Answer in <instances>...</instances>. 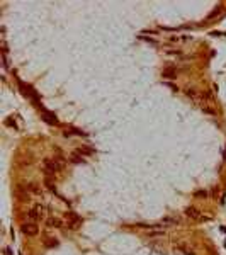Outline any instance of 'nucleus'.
Here are the masks:
<instances>
[{
    "instance_id": "7",
    "label": "nucleus",
    "mask_w": 226,
    "mask_h": 255,
    "mask_svg": "<svg viewBox=\"0 0 226 255\" xmlns=\"http://www.w3.org/2000/svg\"><path fill=\"white\" fill-rule=\"evenodd\" d=\"M170 224H180V218L177 216H168V218H163L161 220L160 226H170Z\"/></svg>"
},
{
    "instance_id": "17",
    "label": "nucleus",
    "mask_w": 226,
    "mask_h": 255,
    "mask_svg": "<svg viewBox=\"0 0 226 255\" xmlns=\"http://www.w3.org/2000/svg\"><path fill=\"white\" fill-rule=\"evenodd\" d=\"M66 226H68V230H73V231H75V230L80 228V223H68Z\"/></svg>"
},
{
    "instance_id": "8",
    "label": "nucleus",
    "mask_w": 226,
    "mask_h": 255,
    "mask_svg": "<svg viewBox=\"0 0 226 255\" xmlns=\"http://www.w3.org/2000/svg\"><path fill=\"white\" fill-rule=\"evenodd\" d=\"M46 224H48V228H63V221L58 218H48Z\"/></svg>"
},
{
    "instance_id": "21",
    "label": "nucleus",
    "mask_w": 226,
    "mask_h": 255,
    "mask_svg": "<svg viewBox=\"0 0 226 255\" xmlns=\"http://www.w3.org/2000/svg\"><path fill=\"white\" fill-rule=\"evenodd\" d=\"M5 254H7V255H14V254H12V248H10V247H7V248H5Z\"/></svg>"
},
{
    "instance_id": "14",
    "label": "nucleus",
    "mask_w": 226,
    "mask_h": 255,
    "mask_svg": "<svg viewBox=\"0 0 226 255\" xmlns=\"http://www.w3.org/2000/svg\"><path fill=\"white\" fill-rule=\"evenodd\" d=\"M194 196H195V197H202V199H206V197H207V191H195L194 192Z\"/></svg>"
},
{
    "instance_id": "2",
    "label": "nucleus",
    "mask_w": 226,
    "mask_h": 255,
    "mask_svg": "<svg viewBox=\"0 0 226 255\" xmlns=\"http://www.w3.org/2000/svg\"><path fill=\"white\" fill-rule=\"evenodd\" d=\"M43 216H44V208H43V206H39V204H37V206H34L31 211L27 213V220H29L31 223L37 221V220H41Z\"/></svg>"
},
{
    "instance_id": "18",
    "label": "nucleus",
    "mask_w": 226,
    "mask_h": 255,
    "mask_svg": "<svg viewBox=\"0 0 226 255\" xmlns=\"http://www.w3.org/2000/svg\"><path fill=\"white\" fill-rule=\"evenodd\" d=\"M2 61H3V68H9V60H7V53H2Z\"/></svg>"
},
{
    "instance_id": "5",
    "label": "nucleus",
    "mask_w": 226,
    "mask_h": 255,
    "mask_svg": "<svg viewBox=\"0 0 226 255\" xmlns=\"http://www.w3.org/2000/svg\"><path fill=\"white\" fill-rule=\"evenodd\" d=\"M41 117H43L48 124H51V126H58V119H56L55 114H51V112H48V111H43V112H41Z\"/></svg>"
},
{
    "instance_id": "12",
    "label": "nucleus",
    "mask_w": 226,
    "mask_h": 255,
    "mask_svg": "<svg viewBox=\"0 0 226 255\" xmlns=\"http://www.w3.org/2000/svg\"><path fill=\"white\" fill-rule=\"evenodd\" d=\"M44 245H46L48 248H53V247H58L60 242H58L56 238H49V236H48V238H44Z\"/></svg>"
},
{
    "instance_id": "3",
    "label": "nucleus",
    "mask_w": 226,
    "mask_h": 255,
    "mask_svg": "<svg viewBox=\"0 0 226 255\" xmlns=\"http://www.w3.org/2000/svg\"><path fill=\"white\" fill-rule=\"evenodd\" d=\"M21 231H22L24 235H27V236H36V235H37V231H39V228H37V224H36V223L26 221V223L21 224Z\"/></svg>"
},
{
    "instance_id": "16",
    "label": "nucleus",
    "mask_w": 226,
    "mask_h": 255,
    "mask_svg": "<svg viewBox=\"0 0 226 255\" xmlns=\"http://www.w3.org/2000/svg\"><path fill=\"white\" fill-rule=\"evenodd\" d=\"M219 12H221V7H218V9H214V12H211V14L207 15V19H213V17H216V15H218Z\"/></svg>"
},
{
    "instance_id": "4",
    "label": "nucleus",
    "mask_w": 226,
    "mask_h": 255,
    "mask_svg": "<svg viewBox=\"0 0 226 255\" xmlns=\"http://www.w3.org/2000/svg\"><path fill=\"white\" fill-rule=\"evenodd\" d=\"M185 216L191 218V220H195V221H202V220H204V218L201 216V211H199L197 208H194V206L185 208Z\"/></svg>"
},
{
    "instance_id": "1",
    "label": "nucleus",
    "mask_w": 226,
    "mask_h": 255,
    "mask_svg": "<svg viewBox=\"0 0 226 255\" xmlns=\"http://www.w3.org/2000/svg\"><path fill=\"white\" fill-rule=\"evenodd\" d=\"M43 167H44L46 175H48V177H51L53 174L60 172V170L65 167V160H61V158H44Z\"/></svg>"
},
{
    "instance_id": "10",
    "label": "nucleus",
    "mask_w": 226,
    "mask_h": 255,
    "mask_svg": "<svg viewBox=\"0 0 226 255\" xmlns=\"http://www.w3.org/2000/svg\"><path fill=\"white\" fill-rule=\"evenodd\" d=\"M175 75H177L175 68H165V70L161 71V77H163V78H175Z\"/></svg>"
},
{
    "instance_id": "6",
    "label": "nucleus",
    "mask_w": 226,
    "mask_h": 255,
    "mask_svg": "<svg viewBox=\"0 0 226 255\" xmlns=\"http://www.w3.org/2000/svg\"><path fill=\"white\" fill-rule=\"evenodd\" d=\"M65 220H66L68 223H82L80 214H77V213H73V211H66V213H65Z\"/></svg>"
},
{
    "instance_id": "19",
    "label": "nucleus",
    "mask_w": 226,
    "mask_h": 255,
    "mask_svg": "<svg viewBox=\"0 0 226 255\" xmlns=\"http://www.w3.org/2000/svg\"><path fill=\"white\" fill-rule=\"evenodd\" d=\"M7 126H12V128H17V126H15V123H14V119H12V117H9V119H7Z\"/></svg>"
},
{
    "instance_id": "15",
    "label": "nucleus",
    "mask_w": 226,
    "mask_h": 255,
    "mask_svg": "<svg viewBox=\"0 0 226 255\" xmlns=\"http://www.w3.org/2000/svg\"><path fill=\"white\" fill-rule=\"evenodd\" d=\"M163 235V230H157V231H148V236H160Z\"/></svg>"
},
{
    "instance_id": "20",
    "label": "nucleus",
    "mask_w": 226,
    "mask_h": 255,
    "mask_svg": "<svg viewBox=\"0 0 226 255\" xmlns=\"http://www.w3.org/2000/svg\"><path fill=\"white\" fill-rule=\"evenodd\" d=\"M29 191H31V192H36V194H37V192H39V189H37L36 186H32V184H31V186H29Z\"/></svg>"
},
{
    "instance_id": "9",
    "label": "nucleus",
    "mask_w": 226,
    "mask_h": 255,
    "mask_svg": "<svg viewBox=\"0 0 226 255\" xmlns=\"http://www.w3.org/2000/svg\"><path fill=\"white\" fill-rule=\"evenodd\" d=\"M70 162L71 163H85V158H83V155H80L78 152H75V153L70 155Z\"/></svg>"
},
{
    "instance_id": "13",
    "label": "nucleus",
    "mask_w": 226,
    "mask_h": 255,
    "mask_svg": "<svg viewBox=\"0 0 226 255\" xmlns=\"http://www.w3.org/2000/svg\"><path fill=\"white\" fill-rule=\"evenodd\" d=\"M44 186H46V187H48V189H49L51 192H56L55 182H51V179H49V177H46V179H44Z\"/></svg>"
},
{
    "instance_id": "11",
    "label": "nucleus",
    "mask_w": 226,
    "mask_h": 255,
    "mask_svg": "<svg viewBox=\"0 0 226 255\" xmlns=\"http://www.w3.org/2000/svg\"><path fill=\"white\" fill-rule=\"evenodd\" d=\"M177 248H179V250H180V252H182L184 255H195L192 248H189V247H187L185 243H179V245H177Z\"/></svg>"
}]
</instances>
